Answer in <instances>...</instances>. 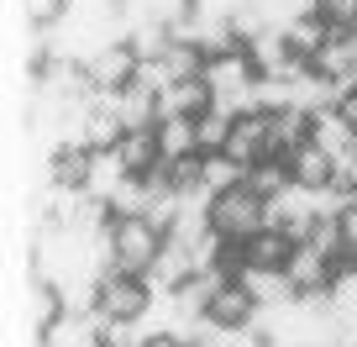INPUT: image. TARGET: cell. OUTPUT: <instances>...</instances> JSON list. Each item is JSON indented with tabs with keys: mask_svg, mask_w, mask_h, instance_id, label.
Listing matches in <instances>:
<instances>
[{
	"mask_svg": "<svg viewBox=\"0 0 357 347\" xmlns=\"http://www.w3.org/2000/svg\"><path fill=\"white\" fill-rule=\"evenodd\" d=\"M247 190H257L263 200H279L284 190H294L289 158H263V163H252V168H247Z\"/></svg>",
	"mask_w": 357,
	"mask_h": 347,
	"instance_id": "obj_15",
	"label": "cell"
},
{
	"mask_svg": "<svg viewBox=\"0 0 357 347\" xmlns=\"http://www.w3.org/2000/svg\"><path fill=\"white\" fill-rule=\"evenodd\" d=\"M247 58H252L257 74H294L300 68V58H294V43L284 27H263V32L247 43Z\"/></svg>",
	"mask_w": 357,
	"mask_h": 347,
	"instance_id": "obj_7",
	"label": "cell"
},
{
	"mask_svg": "<svg viewBox=\"0 0 357 347\" xmlns=\"http://www.w3.org/2000/svg\"><path fill=\"white\" fill-rule=\"evenodd\" d=\"M294 253V237L279 232V226H263L257 237H247V263L252 269H284Z\"/></svg>",
	"mask_w": 357,
	"mask_h": 347,
	"instance_id": "obj_13",
	"label": "cell"
},
{
	"mask_svg": "<svg viewBox=\"0 0 357 347\" xmlns=\"http://www.w3.org/2000/svg\"><path fill=\"white\" fill-rule=\"evenodd\" d=\"M22 16L32 32H53L74 16V0H22Z\"/></svg>",
	"mask_w": 357,
	"mask_h": 347,
	"instance_id": "obj_22",
	"label": "cell"
},
{
	"mask_svg": "<svg viewBox=\"0 0 357 347\" xmlns=\"http://www.w3.org/2000/svg\"><path fill=\"white\" fill-rule=\"evenodd\" d=\"M137 68H142V58H137L132 37H116V43H105L100 53L89 58V79H95V90H116V95L137 79Z\"/></svg>",
	"mask_w": 357,
	"mask_h": 347,
	"instance_id": "obj_4",
	"label": "cell"
},
{
	"mask_svg": "<svg viewBox=\"0 0 357 347\" xmlns=\"http://www.w3.org/2000/svg\"><path fill=\"white\" fill-rule=\"evenodd\" d=\"M310 142H321L326 153L336 158V153H347V147L357 142V132H352V126H347L342 116L331 111V105H326V111H315V132H310Z\"/></svg>",
	"mask_w": 357,
	"mask_h": 347,
	"instance_id": "obj_21",
	"label": "cell"
},
{
	"mask_svg": "<svg viewBox=\"0 0 357 347\" xmlns=\"http://www.w3.org/2000/svg\"><path fill=\"white\" fill-rule=\"evenodd\" d=\"M111 242H116V269L121 274H153L158 253H163V232L147 216H116L111 221Z\"/></svg>",
	"mask_w": 357,
	"mask_h": 347,
	"instance_id": "obj_1",
	"label": "cell"
},
{
	"mask_svg": "<svg viewBox=\"0 0 357 347\" xmlns=\"http://www.w3.org/2000/svg\"><path fill=\"white\" fill-rule=\"evenodd\" d=\"M310 11L326 27H357V0H310Z\"/></svg>",
	"mask_w": 357,
	"mask_h": 347,
	"instance_id": "obj_25",
	"label": "cell"
},
{
	"mask_svg": "<svg viewBox=\"0 0 357 347\" xmlns=\"http://www.w3.org/2000/svg\"><path fill=\"white\" fill-rule=\"evenodd\" d=\"M153 295H158L153 279L111 269L100 279V305H95V316H100V321H137V326H142V316L153 311Z\"/></svg>",
	"mask_w": 357,
	"mask_h": 347,
	"instance_id": "obj_3",
	"label": "cell"
},
{
	"mask_svg": "<svg viewBox=\"0 0 357 347\" xmlns=\"http://www.w3.org/2000/svg\"><path fill=\"white\" fill-rule=\"evenodd\" d=\"M242 179H247V168L236 163L231 153H211V158H205V190H211V195H221V190H236Z\"/></svg>",
	"mask_w": 357,
	"mask_h": 347,
	"instance_id": "obj_23",
	"label": "cell"
},
{
	"mask_svg": "<svg viewBox=\"0 0 357 347\" xmlns=\"http://www.w3.org/2000/svg\"><path fill=\"white\" fill-rule=\"evenodd\" d=\"M257 311H263V305L252 300V290H247L242 279H231V284L215 290V300H211V311H205V316H211L221 332H242V326L257 321Z\"/></svg>",
	"mask_w": 357,
	"mask_h": 347,
	"instance_id": "obj_6",
	"label": "cell"
},
{
	"mask_svg": "<svg viewBox=\"0 0 357 347\" xmlns=\"http://www.w3.org/2000/svg\"><path fill=\"white\" fill-rule=\"evenodd\" d=\"M158 153L163 158L200 153V142H195V116H163V121H158Z\"/></svg>",
	"mask_w": 357,
	"mask_h": 347,
	"instance_id": "obj_17",
	"label": "cell"
},
{
	"mask_svg": "<svg viewBox=\"0 0 357 347\" xmlns=\"http://www.w3.org/2000/svg\"><path fill=\"white\" fill-rule=\"evenodd\" d=\"M116 153H121V163H126V174H137V179H142L147 168H158V126L153 132H126L121 142H116Z\"/></svg>",
	"mask_w": 357,
	"mask_h": 347,
	"instance_id": "obj_16",
	"label": "cell"
},
{
	"mask_svg": "<svg viewBox=\"0 0 357 347\" xmlns=\"http://www.w3.org/2000/svg\"><path fill=\"white\" fill-rule=\"evenodd\" d=\"M231 126H236V116H226V111L195 116V142H200V153H205V158H211V153H226V142H231Z\"/></svg>",
	"mask_w": 357,
	"mask_h": 347,
	"instance_id": "obj_20",
	"label": "cell"
},
{
	"mask_svg": "<svg viewBox=\"0 0 357 347\" xmlns=\"http://www.w3.org/2000/svg\"><path fill=\"white\" fill-rule=\"evenodd\" d=\"M226 153H231L242 168L263 163V158H268V111H242V116H236V126H231V142H226Z\"/></svg>",
	"mask_w": 357,
	"mask_h": 347,
	"instance_id": "obj_9",
	"label": "cell"
},
{
	"mask_svg": "<svg viewBox=\"0 0 357 347\" xmlns=\"http://www.w3.org/2000/svg\"><path fill=\"white\" fill-rule=\"evenodd\" d=\"M121 179H126L121 153H116V147H105V153H95V163H89V184H84V190L100 195V200H111V195L121 190Z\"/></svg>",
	"mask_w": 357,
	"mask_h": 347,
	"instance_id": "obj_19",
	"label": "cell"
},
{
	"mask_svg": "<svg viewBox=\"0 0 357 347\" xmlns=\"http://www.w3.org/2000/svg\"><path fill=\"white\" fill-rule=\"evenodd\" d=\"M116 111H121L126 132H153V126L163 121V95L142 90V84H126V90L116 95Z\"/></svg>",
	"mask_w": 357,
	"mask_h": 347,
	"instance_id": "obj_10",
	"label": "cell"
},
{
	"mask_svg": "<svg viewBox=\"0 0 357 347\" xmlns=\"http://www.w3.org/2000/svg\"><path fill=\"white\" fill-rule=\"evenodd\" d=\"M111 211L116 216H142L147 211V184L137 179V174H126V179H121V190L111 195Z\"/></svg>",
	"mask_w": 357,
	"mask_h": 347,
	"instance_id": "obj_24",
	"label": "cell"
},
{
	"mask_svg": "<svg viewBox=\"0 0 357 347\" xmlns=\"http://www.w3.org/2000/svg\"><path fill=\"white\" fill-rule=\"evenodd\" d=\"M331 111H336V116H342V121L357 132V84H352V79L342 84V95H336V105H331Z\"/></svg>",
	"mask_w": 357,
	"mask_h": 347,
	"instance_id": "obj_26",
	"label": "cell"
},
{
	"mask_svg": "<svg viewBox=\"0 0 357 347\" xmlns=\"http://www.w3.org/2000/svg\"><path fill=\"white\" fill-rule=\"evenodd\" d=\"M215 111V90L205 79H184L174 90H163V116H205Z\"/></svg>",
	"mask_w": 357,
	"mask_h": 347,
	"instance_id": "obj_14",
	"label": "cell"
},
{
	"mask_svg": "<svg viewBox=\"0 0 357 347\" xmlns=\"http://www.w3.org/2000/svg\"><path fill=\"white\" fill-rule=\"evenodd\" d=\"M211 226L221 237H236V242H247V237H257L268 226V200L257 190H247V179L236 184V190H221L211 200Z\"/></svg>",
	"mask_w": 357,
	"mask_h": 347,
	"instance_id": "obj_2",
	"label": "cell"
},
{
	"mask_svg": "<svg viewBox=\"0 0 357 347\" xmlns=\"http://www.w3.org/2000/svg\"><path fill=\"white\" fill-rule=\"evenodd\" d=\"M284 274L294 279V290H300V295H326V290L336 284L331 253H326V247H315V242H294V253H289V263H284Z\"/></svg>",
	"mask_w": 357,
	"mask_h": 347,
	"instance_id": "obj_5",
	"label": "cell"
},
{
	"mask_svg": "<svg viewBox=\"0 0 357 347\" xmlns=\"http://www.w3.org/2000/svg\"><path fill=\"white\" fill-rule=\"evenodd\" d=\"M89 163H95V147L58 142L53 153H47V184H58V190H84L89 184Z\"/></svg>",
	"mask_w": 357,
	"mask_h": 347,
	"instance_id": "obj_8",
	"label": "cell"
},
{
	"mask_svg": "<svg viewBox=\"0 0 357 347\" xmlns=\"http://www.w3.org/2000/svg\"><path fill=\"white\" fill-rule=\"evenodd\" d=\"M289 168H294V184H300V190H331V153H326L321 142L294 147Z\"/></svg>",
	"mask_w": 357,
	"mask_h": 347,
	"instance_id": "obj_12",
	"label": "cell"
},
{
	"mask_svg": "<svg viewBox=\"0 0 357 347\" xmlns=\"http://www.w3.org/2000/svg\"><path fill=\"white\" fill-rule=\"evenodd\" d=\"M242 284L252 290V300L263 305V311H273V305H289V300H300V290H294V279L284 269H247L242 274Z\"/></svg>",
	"mask_w": 357,
	"mask_h": 347,
	"instance_id": "obj_11",
	"label": "cell"
},
{
	"mask_svg": "<svg viewBox=\"0 0 357 347\" xmlns=\"http://www.w3.org/2000/svg\"><path fill=\"white\" fill-rule=\"evenodd\" d=\"M284 32H289V43H294V58H300V64H315V53H321L326 47V37H331V27L321 22V16L315 11H305L300 22H289L284 27Z\"/></svg>",
	"mask_w": 357,
	"mask_h": 347,
	"instance_id": "obj_18",
	"label": "cell"
}]
</instances>
